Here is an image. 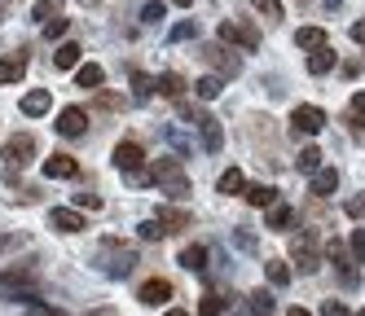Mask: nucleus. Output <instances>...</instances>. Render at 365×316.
<instances>
[{
	"instance_id": "obj_1",
	"label": "nucleus",
	"mask_w": 365,
	"mask_h": 316,
	"mask_svg": "<svg viewBox=\"0 0 365 316\" xmlns=\"http://www.w3.org/2000/svg\"><path fill=\"white\" fill-rule=\"evenodd\" d=\"M150 180L159 184V189H168L172 198H185L190 194V180H185V172H180L176 158H159V163L150 167Z\"/></svg>"
},
{
	"instance_id": "obj_2",
	"label": "nucleus",
	"mask_w": 365,
	"mask_h": 316,
	"mask_svg": "<svg viewBox=\"0 0 365 316\" xmlns=\"http://www.w3.org/2000/svg\"><path fill=\"white\" fill-rule=\"evenodd\" d=\"M291 259L299 263V273H317L322 268V246H317V233L312 228H304L291 242Z\"/></svg>"
},
{
	"instance_id": "obj_3",
	"label": "nucleus",
	"mask_w": 365,
	"mask_h": 316,
	"mask_svg": "<svg viewBox=\"0 0 365 316\" xmlns=\"http://www.w3.org/2000/svg\"><path fill=\"white\" fill-rule=\"evenodd\" d=\"M322 127H326V110H322V105H295V110H291V132H295V137H299V132H304V137H317Z\"/></svg>"
},
{
	"instance_id": "obj_4",
	"label": "nucleus",
	"mask_w": 365,
	"mask_h": 316,
	"mask_svg": "<svg viewBox=\"0 0 365 316\" xmlns=\"http://www.w3.org/2000/svg\"><path fill=\"white\" fill-rule=\"evenodd\" d=\"M115 167L119 172H128V176H137V180H145V149L137 145V141H119L115 145Z\"/></svg>"
},
{
	"instance_id": "obj_5",
	"label": "nucleus",
	"mask_w": 365,
	"mask_h": 316,
	"mask_svg": "<svg viewBox=\"0 0 365 316\" xmlns=\"http://www.w3.org/2000/svg\"><path fill=\"white\" fill-rule=\"evenodd\" d=\"M137 299H141L145 307H163V303L172 299V281H163V277H150V281H141Z\"/></svg>"
},
{
	"instance_id": "obj_6",
	"label": "nucleus",
	"mask_w": 365,
	"mask_h": 316,
	"mask_svg": "<svg viewBox=\"0 0 365 316\" xmlns=\"http://www.w3.org/2000/svg\"><path fill=\"white\" fill-rule=\"evenodd\" d=\"M31 154H36V137H31V132H22V137H14V141L5 145L9 167H27V163H31Z\"/></svg>"
},
{
	"instance_id": "obj_7",
	"label": "nucleus",
	"mask_w": 365,
	"mask_h": 316,
	"mask_svg": "<svg viewBox=\"0 0 365 316\" xmlns=\"http://www.w3.org/2000/svg\"><path fill=\"white\" fill-rule=\"evenodd\" d=\"M220 40H225V44H242L247 53L259 48V36L251 31V26H238V22H220Z\"/></svg>"
},
{
	"instance_id": "obj_8",
	"label": "nucleus",
	"mask_w": 365,
	"mask_h": 316,
	"mask_svg": "<svg viewBox=\"0 0 365 316\" xmlns=\"http://www.w3.org/2000/svg\"><path fill=\"white\" fill-rule=\"evenodd\" d=\"M48 224H53L58 233H80V228H88L84 216L75 206H53V211H48Z\"/></svg>"
},
{
	"instance_id": "obj_9",
	"label": "nucleus",
	"mask_w": 365,
	"mask_h": 316,
	"mask_svg": "<svg viewBox=\"0 0 365 316\" xmlns=\"http://www.w3.org/2000/svg\"><path fill=\"white\" fill-rule=\"evenodd\" d=\"M44 176L48 180H75L80 176V163L71 154H53V158H44Z\"/></svg>"
},
{
	"instance_id": "obj_10",
	"label": "nucleus",
	"mask_w": 365,
	"mask_h": 316,
	"mask_svg": "<svg viewBox=\"0 0 365 316\" xmlns=\"http://www.w3.org/2000/svg\"><path fill=\"white\" fill-rule=\"evenodd\" d=\"M202 58H207V62H212V66L220 70V79H225V75H238V70H242V62L233 58V53H225L220 44H207V48H202Z\"/></svg>"
},
{
	"instance_id": "obj_11",
	"label": "nucleus",
	"mask_w": 365,
	"mask_h": 316,
	"mask_svg": "<svg viewBox=\"0 0 365 316\" xmlns=\"http://www.w3.org/2000/svg\"><path fill=\"white\" fill-rule=\"evenodd\" d=\"M84 127H88V115L80 110V105H66V110L58 115V132H62V137H80Z\"/></svg>"
},
{
	"instance_id": "obj_12",
	"label": "nucleus",
	"mask_w": 365,
	"mask_h": 316,
	"mask_svg": "<svg viewBox=\"0 0 365 316\" xmlns=\"http://www.w3.org/2000/svg\"><path fill=\"white\" fill-rule=\"evenodd\" d=\"M194 127L202 132V149H212V154H216V149L225 145V132H220V123H216L212 115H198V119H194Z\"/></svg>"
},
{
	"instance_id": "obj_13",
	"label": "nucleus",
	"mask_w": 365,
	"mask_h": 316,
	"mask_svg": "<svg viewBox=\"0 0 365 316\" xmlns=\"http://www.w3.org/2000/svg\"><path fill=\"white\" fill-rule=\"evenodd\" d=\"M154 220H159L168 233H176V228H190V224H194V216H190L185 206H159V216H154Z\"/></svg>"
},
{
	"instance_id": "obj_14",
	"label": "nucleus",
	"mask_w": 365,
	"mask_h": 316,
	"mask_svg": "<svg viewBox=\"0 0 365 316\" xmlns=\"http://www.w3.org/2000/svg\"><path fill=\"white\" fill-rule=\"evenodd\" d=\"M48 105H53V93H48V88H36V93L22 97V115L36 119V115H44V110H48Z\"/></svg>"
},
{
	"instance_id": "obj_15",
	"label": "nucleus",
	"mask_w": 365,
	"mask_h": 316,
	"mask_svg": "<svg viewBox=\"0 0 365 316\" xmlns=\"http://www.w3.org/2000/svg\"><path fill=\"white\" fill-rule=\"evenodd\" d=\"M334 189H339V172H334V167L312 172V198H330Z\"/></svg>"
},
{
	"instance_id": "obj_16",
	"label": "nucleus",
	"mask_w": 365,
	"mask_h": 316,
	"mask_svg": "<svg viewBox=\"0 0 365 316\" xmlns=\"http://www.w3.org/2000/svg\"><path fill=\"white\" fill-rule=\"evenodd\" d=\"M251 206H259V211H269L273 202H277V189H273V184H247V194H242Z\"/></svg>"
},
{
	"instance_id": "obj_17",
	"label": "nucleus",
	"mask_w": 365,
	"mask_h": 316,
	"mask_svg": "<svg viewBox=\"0 0 365 316\" xmlns=\"http://www.w3.org/2000/svg\"><path fill=\"white\" fill-rule=\"evenodd\" d=\"M80 53H84V48L75 44V40L58 44V48H53V66H58V70H71V66H80Z\"/></svg>"
},
{
	"instance_id": "obj_18",
	"label": "nucleus",
	"mask_w": 365,
	"mask_h": 316,
	"mask_svg": "<svg viewBox=\"0 0 365 316\" xmlns=\"http://www.w3.org/2000/svg\"><path fill=\"white\" fill-rule=\"evenodd\" d=\"M264 224H269V228H277V233H282V228H291V224H295V206L273 202V206H269V216H264Z\"/></svg>"
},
{
	"instance_id": "obj_19",
	"label": "nucleus",
	"mask_w": 365,
	"mask_h": 316,
	"mask_svg": "<svg viewBox=\"0 0 365 316\" xmlns=\"http://www.w3.org/2000/svg\"><path fill=\"white\" fill-rule=\"evenodd\" d=\"M22 75H27V53H18V58H5V62H0V84H18Z\"/></svg>"
},
{
	"instance_id": "obj_20",
	"label": "nucleus",
	"mask_w": 365,
	"mask_h": 316,
	"mask_svg": "<svg viewBox=\"0 0 365 316\" xmlns=\"http://www.w3.org/2000/svg\"><path fill=\"white\" fill-rule=\"evenodd\" d=\"M295 44H299V48H308V53H317V48H326L330 40H326V31H322V26H299Z\"/></svg>"
},
{
	"instance_id": "obj_21",
	"label": "nucleus",
	"mask_w": 365,
	"mask_h": 316,
	"mask_svg": "<svg viewBox=\"0 0 365 316\" xmlns=\"http://www.w3.org/2000/svg\"><path fill=\"white\" fill-rule=\"evenodd\" d=\"M334 70V48H317V53H308V75H330Z\"/></svg>"
},
{
	"instance_id": "obj_22",
	"label": "nucleus",
	"mask_w": 365,
	"mask_h": 316,
	"mask_svg": "<svg viewBox=\"0 0 365 316\" xmlns=\"http://www.w3.org/2000/svg\"><path fill=\"white\" fill-rule=\"evenodd\" d=\"M75 84H80V88H101V84H106V70H101L97 62H88V66L75 70Z\"/></svg>"
},
{
	"instance_id": "obj_23",
	"label": "nucleus",
	"mask_w": 365,
	"mask_h": 316,
	"mask_svg": "<svg viewBox=\"0 0 365 316\" xmlns=\"http://www.w3.org/2000/svg\"><path fill=\"white\" fill-rule=\"evenodd\" d=\"M216 189H220L225 198H229V194H247V176H242L238 167H229V172L220 176V184H216Z\"/></svg>"
},
{
	"instance_id": "obj_24",
	"label": "nucleus",
	"mask_w": 365,
	"mask_h": 316,
	"mask_svg": "<svg viewBox=\"0 0 365 316\" xmlns=\"http://www.w3.org/2000/svg\"><path fill=\"white\" fill-rule=\"evenodd\" d=\"M220 88H225V79H220V75H202L198 84H194L198 101H216V97H220Z\"/></svg>"
},
{
	"instance_id": "obj_25",
	"label": "nucleus",
	"mask_w": 365,
	"mask_h": 316,
	"mask_svg": "<svg viewBox=\"0 0 365 316\" xmlns=\"http://www.w3.org/2000/svg\"><path fill=\"white\" fill-rule=\"evenodd\" d=\"M326 259H334L339 268H344V277H348V281H356V273H352V259H348L344 242H326Z\"/></svg>"
},
{
	"instance_id": "obj_26",
	"label": "nucleus",
	"mask_w": 365,
	"mask_h": 316,
	"mask_svg": "<svg viewBox=\"0 0 365 316\" xmlns=\"http://www.w3.org/2000/svg\"><path fill=\"white\" fill-rule=\"evenodd\" d=\"M295 167L308 172V176H312V172H322V149H317V145H304L299 158H295Z\"/></svg>"
},
{
	"instance_id": "obj_27",
	"label": "nucleus",
	"mask_w": 365,
	"mask_h": 316,
	"mask_svg": "<svg viewBox=\"0 0 365 316\" xmlns=\"http://www.w3.org/2000/svg\"><path fill=\"white\" fill-rule=\"evenodd\" d=\"M180 263H185L190 273H202L207 268V246H185L180 251Z\"/></svg>"
},
{
	"instance_id": "obj_28",
	"label": "nucleus",
	"mask_w": 365,
	"mask_h": 316,
	"mask_svg": "<svg viewBox=\"0 0 365 316\" xmlns=\"http://www.w3.org/2000/svg\"><path fill=\"white\" fill-rule=\"evenodd\" d=\"M154 88H159L163 97H180V93H185V79H180V75H159V79H154Z\"/></svg>"
},
{
	"instance_id": "obj_29",
	"label": "nucleus",
	"mask_w": 365,
	"mask_h": 316,
	"mask_svg": "<svg viewBox=\"0 0 365 316\" xmlns=\"http://www.w3.org/2000/svg\"><path fill=\"white\" fill-rule=\"evenodd\" d=\"M264 273H269L273 285H291V263H286V259H269V263H264Z\"/></svg>"
},
{
	"instance_id": "obj_30",
	"label": "nucleus",
	"mask_w": 365,
	"mask_h": 316,
	"mask_svg": "<svg viewBox=\"0 0 365 316\" xmlns=\"http://www.w3.org/2000/svg\"><path fill=\"white\" fill-rule=\"evenodd\" d=\"M58 14H62V0H36V9H31L36 22H53Z\"/></svg>"
},
{
	"instance_id": "obj_31",
	"label": "nucleus",
	"mask_w": 365,
	"mask_h": 316,
	"mask_svg": "<svg viewBox=\"0 0 365 316\" xmlns=\"http://www.w3.org/2000/svg\"><path fill=\"white\" fill-rule=\"evenodd\" d=\"M251 312L255 316H273V295H269V290H255V295H251Z\"/></svg>"
},
{
	"instance_id": "obj_32",
	"label": "nucleus",
	"mask_w": 365,
	"mask_h": 316,
	"mask_svg": "<svg viewBox=\"0 0 365 316\" xmlns=\"http://www.w3.org/2000/svg\"><path fill=\"white\" fill-rule=\"evenodd\" d=\"M163 18H168V5H163V0H150V5L141 9V22H145V26H154V22H163Z\"/></svg>"
},
{
	"instance_id": "obj_33",
	"label": "nucleus",
	"mask_w": 365,
	"mask_h": 316,
	"mask_svg": "<svg viewBox=\"0 0 365 316\" xmlns=\"http://www.w3.org/2000/svg\"><path fill=\"white\" fill-rule=\"evenodd\" d=\"M251 9L264 14L269 22H277V18H282V0H251Z\"/></svg>"
},
{
	"instance_id": "obj_34",
	"label": "nucleus",
	"mask_w": 365,
	"mask_h": 316,
	"mask_svg": "<svg viewBox=\"0 0 365 316\" xmlns=\"http://www.w3.org/2000/svg\"><path fill=\"white\" fill-rule=\"evenodd\" d=\"M348 251H352V263H365V228H352Z\"/></svg>"
},
{
	"instance_id": "obj_35",
	"label": "nucleus",
	"mask_w": 365,
	"mask_h": 316,
	"mask_svg": "<svg viewBox=\"0 0 365 316\" xmlns=\"http://www.w3.org/2000/svg\"><path fill=\"white\" fill-rule=\"evenodd\" d=\"M220 312H225V299H220V295H202L198 316H220Z\"/></svg>"
},
{
	"instance_id": "obj_36",
	"label": "nucleus",
	"mask_w": 365,
	"mask_h": 316,
	"mask_svg": "<svg viewBox=\"0 0 365 316\" xmlns=\"http://www.w3.org/2000/svg\"><path fill=\"white\" fill-rule=\"evenodd\" d=\"M133 93H137V101L154 97V79H150V75H133Z\"/></svg>"
},
{
	"instance_id": "obj_37",
	"label": "nucleus",
	"mask_w": 365,
	"mask_h": 316,
	"mask_svg": "<svg viewBox=\"0 0 365 316\" xmlns=\"http://www.w3.org/2000/svg\"><path fill=\"white\" fill-rule=\"evenodd\" d=\"M322 316H352V307H348L344 299H326V303H322Z\"/></svg>"
},
{
	"instance_id": "obj_38",
	"label": "nucleus",
	"mask_w": 365,
	"mask_h": 316,
	"mask_svg": "<svg viewBox=\"0 0 365 316\" xmlns=\"http://www.w3.org/2000/svg\"><path fill=\"white\" fill-rule=\"evenodd\" d=\"M141 237H145V242H159V237H168V228H163L159 220H145V224H141Z\"/></svg>"
},
{
	"instance_id": "obj_39",
	"label": "nucleus",
	"mask_w": 365,
	"mask_h": 316,
	"mask_svg": "<svg viewBox=\"0 0 365 316\" xmlns=\"http://www.w3.org/2000/svg\"><path fill=\"white\" fill-rule=\"evenodd\" d=\"M66 26H71L66 18H53V22H44V36H48V40H62V36H66Z\"/></svg>"
},
{
	"instance_id": "obj_40",
	"label": "nucleus",
	"mask_w": 365,
	"mask_h": 316,
	"mask_svg": "<svg viewBox=\"0 0 365 316\" xmlns=\"http://www.w3.org/2000/svg\"><path fill=\"white\" fill-rule=\"evenodd\" d=\"M190 36H198V22H176L172 26V40H190Z\"/></svg>"
},
{
	"instance_id": "obj_41",
	"label": "nucleus",
	"mask_w": 365,
	"mask_h": 316,
	"mask_svg": "<svg viewBox=\"0 0 365 316\" xmlns=\"http://www.w3.org/2000/svg\"><path fill=\"white\" fill-rule=\"evenodd\" d=\"M18 246H22L18 233H0V255H9V251H18Z\"/></svg>"
},
{
	"instance_id": "obj_42",
	"label": "nucleus",
	"mask_w": 365,
	"mask_h": 316,
	"mask_svg": "<svg viewBox=\"0 0 365 316\" xmlns=\"http://www.w3.org/2000/svg\"><path fill=\"white\" fill-rule=\"evenodd\" d=\"M75 206H88V211H97V206H101V198H97V194H75Z\"/></svg>"
},
{
	"instance_id": "obj_43",
	"label": "nucleus",
	"mask_w": 365,
	"mask_h": 316,
	"mask_svg": "<svg viewBox=\"0 0 365 316\" xmlns=\"http://www.w3.org/2000/svg\"><path fill=\"white\" fill-rule=\"evenodd\" d=\"M27 316H66V312H58V307H44V303H31V307H27Z\"/></svg>"
},
{
	"instance_id": "obj_44",
	"label": "nucleus",
	"mask_w": 365,
	"mask_h": 316,
	"mask_svg": "<svg viewBox=\"0 0 365 316\" xmlns=\"http://www.w3.org/2000/svg\"><path fill=\"white\" fill-rule=\"evenodd\" d=\"M352 40H356V44H365V18H361V22H352Z\"/></svg>"
},
{
	"instance_id": "obj_45",
	"label": "nucleus",
	"mask_w": 365,
	"mask_h": 316,
	"mask_svg": "<svg viewBox=\"0 0 365 316\" xmlns=\"http://www.w3.org/2000/svg\"><path fill=\"white\" fill-rule=\"evenodd\" d=\"M352 110H356V115H365V88H361V93L352 97Z\"/></svg>"
},
{
	"instance_id": "obj_46",
	"label": "nucleus",
	"mask_w": 365,
	"mask_h": 316,
	"mask_svg": "<svg viewBox=\"0 0 365 316\" xmlns=\"http://www.w3.org/2000/svg\"><path fill=\"white\" fill-rule=\"evenodd\" d=\"M163 316H190V312H185V307H168Z\"/></svg>"
},
{
	"instance_id": "obj_47",
	"label": "nucleus",
	"mask_w": 365,
	"mask_h": 316,
	"mask_svg": "<svg viewBox=\"0 0 365 316\" xmlns=\"http://www.w3.org/2000/svg\"><path fill=\"white\" fill-rule=\"evenodd\" d=\"M286 316H312L308 307H291V312H286Z\"/></svg>"
},
{
	"instance_id": "obj_48",
	"label": "nucleus",
	"mask_w": 365,
	"mask_h": 316,
	"mask_svg": "<svg viewBox=\"0 0 365 316\" xmlns=\"http://www.w3.org/2000/svg\"><path fill=\"white\" fill-rule=\"evenodd\" d=\"M172 5H180V9H190V5H194V0H172Z\"/></svg>"
},
{
	"instance_id": "obj_49",
	"label": "nucleus",
	"mask_w": 365,
	"mask_h": 316,
	"mask_svg": "<svg viewBox=\"0 0 365 316\" xmlns=\"http://www.w3.org/2000/svg\"><path fill=\"white\" fill-rule=\"evenodd\" d=\"M356 316H365V307H361V312H356Z\"/></svg>"
},
{
	"instance_id": "obj_50",
	"label": "nucleus",
	"mask_w": 365,
	"mask_h": 316,
	"mask_svg": "<svg viewBox=\"0 0 365 316\" xmlns=\"http://www.w3.org/2000/svg\"><path fill=\"white\" fill-rule=\"evenodd\" d=\"M330 5H339V0H330Z\"/></svg>"
}]
</instances>
